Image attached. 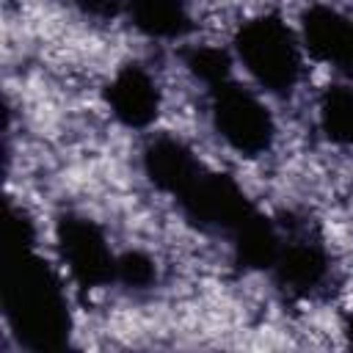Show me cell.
Listing matches in <instances>:
<instances>
[{
  "label": "cell",
  "mask_w": 353,
  "mask_h": 353,
  "mask_svg": "<svg viewBox=\"0 0 353 353\" xmlns=\"http://www.w3.org/2000/svg\"><path fill=\"white\" fill-rule=\"evenodd\" d=\"M215 127L240 154H262L273 141V119L268 108L240 85H223L212 105Z\"/></svg>",
  "instance_id": "cell-2"
},
{
  "label": "cell",
  "mask_w": 353,
  "mask_h": 353,
  "mask_svg": "<svg viewBox=\"0 0 353 353\" xmlns=\"http://www.w3.org/2000/svg\"><path fill=\"white\" fill-rule=\"evenodd\" d=\"M135 25L152 36H176L185 28V8L179 0H132Z\"/></svg>",
  "instance_id": "cell-6"
},
{
  "label": "cell",
  "mask_w": 353,
  "mask_h": 353,
  "mask_svg": "<svg viewBox=\"0 0 353 353\" xmlns=\"http://www.w3.org/2000/svg\"><path fill=\"white\" fill-rule=\"evenodd\" d=\"M317 119L331 143L353 146V85H331L317 105Z\"/></svg>",
  "instance_id": "cell-5"
},
{
  "label": "cell",
  "mask_w": 353,
  "mask_h": 353,
  "mask_svg": "<svg viewBox=\"0 0 353 353\" xmlns=\"http://www.w3.org/2000/svg\"><path fill=\"white\" fill-rule=\"evenodd\" d=\"M303 47L339 69L353 63V22L331 8H312L303 22Z\"/></svg>",
  "instance_id": "cell-3"
},
{
  "label": "cell",
  "mask_w": 353,
  "mask_h": 353,
  "mask_svg": "<svg viewBox=\"0 0 353 353\" xmlns=\"http://www.w3.org/2000/svg\"><path fill=\"white\" fill-rule=\"evenodd\" d=\"M110 102H113V113L124 124L143 127L157 116L160 94L154 80L143 69H127L110 85Z\"/></svg>",
  "instance_id": "cell-4"
},
{
  "label": "cell",
  "mask_w": 353,
  "mask_h": 353,
  "mask_svg": "<svg viewBox=\"0 0 353 353\" xmlns=\"http://www.w3.org/2000/svg\"><path fill=\"white\" fill-rule=\"evenodd\" d=\"M245 72L270 94H290L301 80V44L279 17H259L240 28L234 44Z\"/></svg>",
  "instance_id": "cell-1"
}]
</instances>
